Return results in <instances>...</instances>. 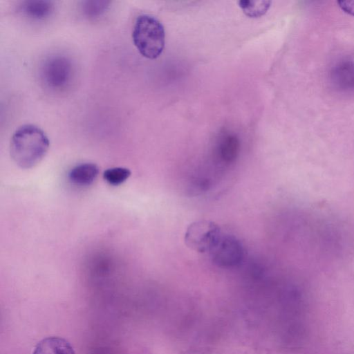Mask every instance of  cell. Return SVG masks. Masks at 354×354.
<instances>
[{
	"label": "cell",
	"mask_w": 354,
	"mask_h": 354,
	"mask_svg": "<svg viewBox=\"0 0 354 354\" xmlns=\"http://www.w3.org/2000/svg\"><path fill=\"white\" fill-rule=\"evenodd\" d=\"M49 146L48 138L41 129L31 124H24L12 136L10 156L19 167L30 169L44 158Z\"/></svg>",
	"instance_id": "1"
},
{
	"label": "cell",
	"mask_w": 354,
	"mask_h": 354,
	"mask_svg": "<svg viewBox=\"0 0 354 354\" xmlns=\"http://www.w3.org/2000/svg\"><path fill=\"white\" fill-rule=\"evenodd\" d=\"M165 37L164 27L156 18L148 15L138 17L132 39L142 56L150 59L158 57L164 49Z\"/></svg>",
	"instance_id": "2"
},
{
	"label": "cell",
	"mask_w": 354,
	"mask_h": 354,
	"mask_svg": "<svg viewBox=\"0 0 354 354\" xmlns=\"http://www.w3.org/2000/svg\"><path fill=\"white\" fill-rule=\"evenodd\" d=\"M39 75L46 88L51 92H63L72 85L75 80V67L69 57L53 54L41 62Z\"/></svg>",
	"instance_id": "3"
},
{
	"label": "cell",
	"mask_w": 354,
	"mask_h": 354,
	"mask_svg": "<svg viewBox=\"0 0 354 354\" xmlns=\"http://www.w3.org/2000/svg\"><path fill=\"white\" fill-rule=\"evenodd\" d=\"M214 221L199 220L192 223L185 233V243L190 249L201 253L209 252L221 235Z\"/></svg>",
	"instance_id": "4"
},
{
	"label": "cell",
	"mask_w": 354,
	"mask_h": 354,
	"mask_svg": "<svg viewBox=\"0 0 354 354\" xmlns=\"http://www.w3.org/2000/svg\"><path fill=\"white\" fill-rule=\"evenodd\" d=\"M209 253L214 264L225 268L238 266L244 257L240 241L234 236L223 234Z\"/></svg>",
	"instance_id": "5"
},
{
	"label": "cell",
	"mask_w": 354,
	"mask_h": 354,
	"mask_svg": "<svg viewBox=\"0 0 354 354\" xmlns=\"http://www.w3.org/2000/svg\"><path fill=\"white\" fill-rule=\"evenodd\" d=\"M18 10L28 19L42 21L53 15L55 4L53 1L47 0L24 1L19 4Z\"/></svg>",
	"instance_id": "6"
},
{
	"label": "cell",
	"mask_w": 354,
	"mask_h": 354,
	"mask_svg": "<svg viewBox=\"0 0 354 354\" xmlns=\"http://www.w3.org/2000/svg\"><path fill=\"white\" fill-rule=\"evenodd\" d=\"M32 354H75L71 344L60 337H48L37 343Z\"/></svg>",
	"instance_id": "7"
},
{
	"label": "cell",
	"mask_w": 354,
	"mask_h": 354,
	"mask_svg": "<svg viewBox=\"0 0 354 354\" xmlns=\"http://www.w3.org/2000/svg\"><path fill=\"white\" fill-rule=\"evenodd\" d=\"M99 174V168L94 163H82L74 167L68 174L69 180L80 186L92 184Z\"/></svg>",
	"instance_id": "8"
},
{
	"label": "cell",
	"mask_w": 354,
	"mask_h": 354,
	"mask_svg": "<svg viewBox=\"0 0 354 354\" xmlns=\"http://www.w3.org/2000/svg\"><path fill=\"white\" fill-rule=\"evenodd\" d=\"M240 150L238 138L232 135L227 136L220 142L217 153L221 160L226 164L233 162L237 158Z\"/></svg>",
	"instance_id": "9"
},
{
	"label": "cell",
	"mask_w": 354,
	"mask_h": 354,
	"mask_svg": "<svg viewBox=\"0 0 354 354\" xmlns=\"http://www.w3.org/2000/svg\"><path fill=\"white\" fill-rule=\"evenodd\" d=\"M244 14L249 17L257 18L263 15L269 9L271 1L267 0H243L238 2Z\"/></svg>",
	"instance_id": "10"
},
{
	"label": "cell",
	"mask_w": 354,
	"mask_h": 354,
	"mask_svg": "<svg viewBox=\"0 0 354 354\" xmlns=\"http://www.w3.org/2000/svg\"><path fill=\"white\" fill-rule=\"evenodd\" d=\"M111 1L91 0L82 2L81 11L88 19H95L103 15L109 9Z\"/></svg>",
	"instance_id": "11"
},
{
	"label": "cell",
	"mask_w": 354,
	"mask_h": 354,
	"mask_svg": "<svg viewBox=\"0 0 354 354\" xmlns=\"http://www.w3.org/2000/svg\"><path fill=\"white\" fill-rule=\"evenodd\" d=\"M131 176V171L125 167H113L104 171V179L111 185L117 186L125 182Z\"/></svg>",
	"instance_id": "12"
},
{
	"label": "cell",
	"mask_w": 354,
	"mask_h": 354,
	"mask_svg": "<svg viewBox=\"0 0 354 354\" xmlns=\"http://www.w3.org/2000/svg\"><path fill=\"white\" fill-rule=\"evenodd\" d=\"M337 3L346 12L354 15V1H340Z\"/></svg>",
	"instance_id": "13"
}]
</instances>
